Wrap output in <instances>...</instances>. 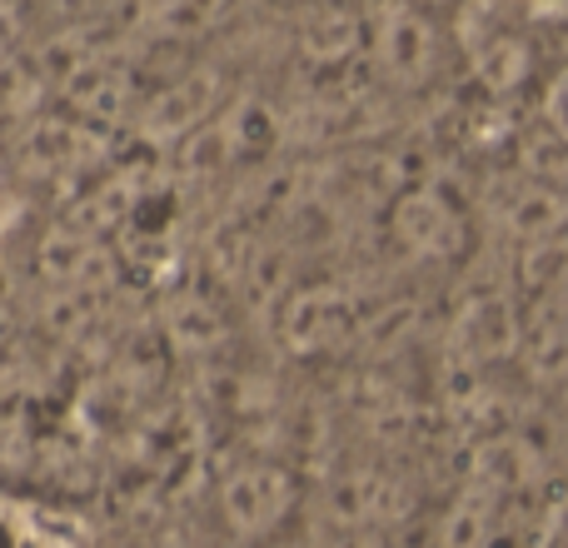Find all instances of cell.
<instances>
[{
	"mask_svg": "<svg viewBox=\"0 0 568 548\" xmlns=\"http://www.w3.org/2000/svg\"><path fill=\"white\" fill-rule=\"evenodd\" d=\"M489 534H494V494L479 484V489L459 494L454 509L444 514L439 548H489Z\"/></svg>",
	"mask_w": 568,
	"mask_h": 548,
	"instance_id": "obj_10",
	"label": "cell"
},
{
	"mask_svg": "<svg viewBox=\"0 0 568 548\" xmlns=\"http://www.w3.org/2000/svg\"><path fill=\"white\" fill-rule=\"evenodd\" d=\"M324 548H384V544H379V534H374V529H359V524H349V529H334Z\"/></svg>",
	"mask_w": 568,
	"mask_h": 548,
	"instance_id": "obj_13",
	"label": "cell"
},
{
	"mask_svg": "<svg viewBox=\"0 0 568 548\" xmlns=\"http://www.w3.org/2000/svg\"><path fill=\"white\" fill-rule=\"evenodd\" d=\"M449 344L454 359L464 369H484V364L514 359L524 349V314L509 290H484L454 309L449 319Z\"/></svg>",
	"mask_w": 568,
	"mask_h": 548,
	"instance_id": "obj_4",
	"label": "cell"
},
{
	"mask_svg": "<svg viewBox=\"0 0 568 548\" xmlns=\"http://www.w3.org/2000/svg\"><path fill=\"white\" fill-rule=\"evenodd\" d=\"M389 235L409 260H454L464 250V210L444 190L409 185L389 205Z\"/></svg>",
	"mask_w": 568,
	"mask_h": 548,
	"instance_id": "obj_5",
	"label": "cell"
},
{
	"mask_svg": "<svg viewBox=\"0 0 568 548\" xmlns=\"http://www.w3.org/2000/svg\"><path fill=\"white\" fill-rule=\"evenodd\" d=\"M369 60L389 85L399 90H419L439 75L444 60V30L414 0H389V6L369 10Z\"/></svg>",
	"mask_w": 568,
	"mask_h": 548,
	"instance_id": "obj_2",
	"label": "cell"
},
{
	"mask_svg": "<svg viewBox=\"0 0 568 548\" xmlns=\"http://www.w3.org/2000/svg\"><path fill=\"white\" fill-rule=\"evenodd\" d=\"M464 55H469L474 80H479V90L489 100H514L534 80V40L524 30L504 26L474 50H464Z\"/></svg>",
	"mask_w": 568,
	"mask_h": 548,
	"instance_id": "obj_8",
	"label": "cell"
},
{
	"mask_svg": "<svg viewBox=\"0 0 568 548\" xmlns=\"http://www.w3.org/2000/svg\"><path fill=\"white\" fill-rule=\"evenodd\" d=\"M300 499H304L300 474L280 459H240L215 484V514L240 544L275 539L284 524L300 514Z\"/></svg>",
	"mask_w": 568,
	"mask_h": 548,
	"instance_id": "obj_1",
	"label": "cell"
},
{
	"mask_svg": "<svg viewBox=\"0 0 568 548\" xmlns=\"http://www.w3.org/2000/svg\"><path fill=\"white\" fill-rule=\"evenodd\" d=\"M220 10H225V0H160L155 16L165 35H195V30L215 26Z\"/></svg>",
	"mask_w": 568,
	"mask_h": 548,
	"instance_id": "obj_11",
	"label": "cell"
},
{
	"mask_svg": "<svg viewBox=\"0 0 568 548\" xmlns=\"http://www.w3.org/2000/svg\"><path fill=\"white\" fill-rule=\"evenodd\" d=\"M544 125L559 140H568V60L559 65V75L549 80V90H544Z\"/></svg>",
	"mask_w": 568,
	"mask_h": 548,
	"instance_id": "obj_12",
	"label": "cell"
},
{
	"mask_svg": "<svg viewBox=\"0 0 568 548\" xmlns=\"http://www.w3.org/2000/svg\"><path fill=\"white\" fill-rule=\"evenodd\" d=\"M220 115V70H190V75L170 80L155 100L145 105V130L155 140H185L205 120Z\"/></svg>",
	"mask_w": 568,
	"mask_h": 548,
	"instance_id": "obj_7",
	"label": "cell"
},
{
	"mask_svg": "<svg viewBox=\"0 0 568 548\" xmlns=\"http://www.w3.org/2000/svg\"><path fill=\"white\" fill-rule=\"evenodd\" d=\"M359 319L364 309L344 284H300L280 300V344L294 359H314L359 339Z\"/></svg>",
	"mask_w": 568,
	"mask_h": 548,
	"instance_id": "obj_3",
	"label": "cell"
},
{
	"mask_svg": "<svg viewBox=\"0 0 568 548\" xmlns=\"http://www.w3.org/2000/svg\"><path fill=\"white\" fill-rule=\"evenodd\" d=\"M494 220H499V230L514 240V245L568 235V190L544 185V180H529V175H514L509 190L499 195Z\"/></svg>",
	"mask_w": 568,
	"mask_h": 548,
	"instance_id": "obj_6",
	"label": "cell"
},
{
	"mask_svg": "<svg viewBox=\"0 0 568 548\" xmlns=\"http://www.w3.org/2000/svg\"><path fill=\"white\" fill-rule=\"evenodd\" d=\"M364 40H369V16H359V10H349V6L314 10V16L304 20V30H300V50L324 70L354 60L364 50Z\"/></svg>",
	"mask_w": 568,
	"mask_h": 548,
	"instance_id": "obj_9",
	"label": "cell"
}]
</instances>
